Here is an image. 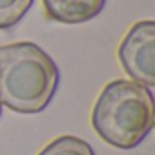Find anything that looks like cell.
<instances>
[{
  "label": "cell",
  "mask_w": 155,
  "mask_h": 155,
  "mask_svg": "<svg viewBox=\"0 0 155 155\" xmlns=\"http://www.w3.org/2000/svg\"><path fill=\"white\" fill-rule=\"evenodd\" d=\"M60 81L57 62L35 42L0 46V102L17 113H38Z\"/></svg>",
  "instance_id": "obj_1"
},
{
  "label": "cell",
  "mask_w": 155,
  "mask_h": 155,
  "mask_svg": "<svg viewBox=\"0 0 155 155\" xmlns=\"http://www.w3.org/2000/svg\"><path fill=\"white\" fill-rule=\"evenodd\" d=\"M117 55L133 82L151 90L155 86V22L151 18L135 22L124 35Z\"/></svg>",
  "instance_id": "obj_3"
},
{
  "label": "cell",
  "mask_w": 155,
  "mask_h": 155,
  "mask_svg": "<svg viewBox=\"0 0 155 155\" xmlns=\"http://www.w3.org/2000/svg\"><path fill=\"white\" fill-rule=\"evenodd\" d=\"M155 122V101L150 88L133 81L117 79L106 84L91 111L97 135L120 150L139 146Z\"/></svg>",
  "instance_id": "obj_2"
},
{
  "label": "cell",
  "mask_w": 155,
  "mask_h": 155,
  "mask_svg": "<svg viewBox=\"0 0 155 155\" xmlns=\"http://www.w3.org/2000/svg\"><path fill=\"white\" fill-rule=\"evenodd\" d=\"M106 0H42L46 17L60 24H82L95 18Z\"/></svg>",
  "instance_id": "obj_4"
},
{
  "label": "cell",
  "mask_w": 155,
  "mask_h": 155,
  "mask_svg": "<svg viewBox=\"0 0 155 155\" xmlns=\"http://www.w3.org/2000/svg\"><path fill=\"white\" fill-rule=\"evenodd\" d=\"M33 6V0H0V29L18 24Z\"/></svg>",
  "instance_id": "obj_6"
},
{
  "label": "cell",
  "mask_w": 155,
  "mask_h": 155,
  "mask_svg": "<svg viewBox=\"0 0 155 155\" xmlns=\"http://www.w3.org/2000/svg\"><path fill=\"white\" fill-rule=\"evenodd\" d=\"M38 155H95L93 148L81 137L75 135H62L51 140Z\"/></svg>",
  "instance_id": "obj_5"
},
{
  "label": "cell",
  "mask_w": 155,
  "mask_h": 155,
  "mask_svg": "<svg viewBox=\"0 0 155 155\" xmlns=\"http://www.w3.org/2000/svg\"><path fill=\"white\" fill-rule=\"evenodd\" d=\"M0 115H2V102H0Z\"/></svg>",
  "instance_id": "obj_7"
}]
</instances>
